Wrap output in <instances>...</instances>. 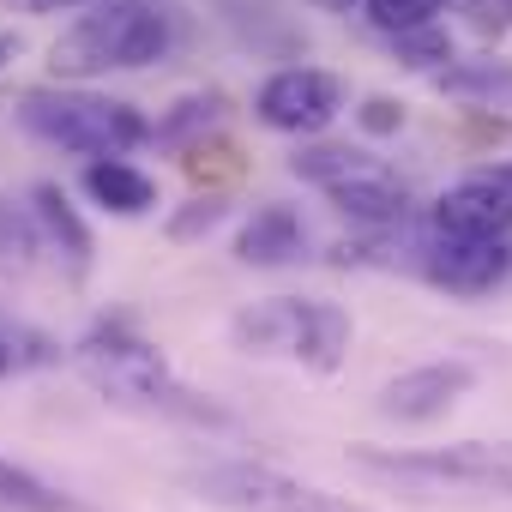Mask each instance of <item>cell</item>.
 <instances>
[{"label":"cell","instance_id":"cell-15","mask_svg":"<svg viewBox=\"0 0 512 512\" xmlns=\"http://www.w3.org/2000/svg\"><path fill=\"white\" fill-rule=\"evenodd\" d=\"M434 91L440 97H458L470 109H506L512 121V67L482 55V61H458V67H434Z\"/></svg>","mask_w":512,"mask_h":512},{"label":"cell","instance_id":"cell-16","mask_svg":"<svg viewBox=\"0 0 512 512\" xmlns=\"http://www.w3.org/2000/svg\"><path fill=\"white\" fill-rule=\"evenodd\" d=\"M217 121H223V91H187L181 103H169V115L151 127V139L169 145V151H181V145L217 133Z\"/></svg>","mask_w":512,"mask_h":512},{"label":"cell","instance_id":"cell-18","mask_svg":"<svg viewBox=\"0 0 512 512\" xmlns=\"http://www.w3.org/2000/svg\"><path fill=\"white\" fill-rule=\"evenodd\" d=\"M356 169H374V157L356 151V145H332V139H314V145H302L290 157V175L296 181H314V187H332V181H344Z\"/></svg>","mask_w":512,"mask_h":512},{"label":"cell","instance_id":"cell-24","mask_svg":"<svg viewBox=\"0 0 512 512\" xmlns=\"http://www.w3.org/2000/svg\"><path fill=\"white\" fill-rule=\"evenodd\" d=\"M356 121H362L374 139H386V133H398V127H404V103H398V97H362Z\"/></svg>","mask_w":512,"mask_h":512},{"label":"cell","instance_id":"cell-19","mask_svg":"<svg viewBox=\"0 0 512 512\" xmlns=\"http://www.w3.org/2000/svg\"><path fill=\"white\" fill-rule=\"evenodd\" d=\"M61 362V344L25 320H0V380H13L25 368H55Z\"/></svg>","mask_w":512,"mask_h":512},{"label":"cell","instance_id":"cell-6","mask_svg":"<svg viewBox=\"0 0 512 512\" xmlns=\"http://www.w3.org/2000/svg\"><path fill=\"white\" fill-rule=\"evenodd\" d=\"M193 488L223 506V512H368L344 494H326L278 464H253V458H235V464H211L193 476Z\"/></svg>","mask_w":512,"mask_h":512},{"label":"cell","instance_id":"cell-25","mask_svg":"<svg viewBox=\"0 0 512 512\" xmlns=\"http://www.w3.org/2000/svg\"><path fill=\"white\" fill-rule=\"evenodd\" d=\"M13 13H31V19H49V13H79V7H97V0H7Z\"/></svg>","mask_w":512,"mask_h":512},{"label":"cell","instance_id":"cell-17","mask_svg":"<svg viewBox=\"0 0 512 512\" xmlns=\"http://www.w3.org/2000/svg\"><path fill=\"white\" fill-rule=\"evenodd\" d=\"M0 512H85L73 494H61L55 482H43L37 470L0 458Z\"/></svg>","mask_w":512,"mask_h":512},{"label":"cell","instance_id":"cell-3","mask_svg":"<svg viewBox=\"0 0 512 512\" xmlns=\"http://www.w3.org/2000/svg\"><path fill=\"white\" fill-rule=\"evenodd\" d=\"M19 127L73 157H127L151 139V121L133 103L97 97L85 85H31L19 97Z\"/></svg>","mask_w":512,"mask_h":512},{"label":"cell","instance_id":"cell-7","mask_svg":"<svg viewBox=\"0 0 512 512\" xmlns=\"http://www.w3.org/2000/svg\"><path fill=\"white\" fill-rule=\"evenodd\" d=\"M344 109V85L320 67H284L260 85V97H253V115H260L272 133H296V139H314L338 121Z\"/></svg>","mask_w":512,"mask_h":512},{"label":"cell","instance_id":"cell-20","mask_svg":"<svg viewBox=\"0 0 512 512\" xmlns=\"http://www.w3.org/2000/svg\"><path fill=\"white\" fill-rule=\"evenodd\" d=\"M181 169H187V181H193V187H223V181H235V175H241V151H235L229 139L205 133V139L181 145Z\"/></svg>","mask_w":512,"mask_h":512},{"label":"cell","instance_id":"cell-21","mask_svg":"<svg viewBox=\"0 0 512 512\" xmlns=\"http://www.w3.org/2000/svg\"><path fill=\"white\" fill-rule=\"evenodd\" d=\"M392 49H398V61H404V67L434 73V67H446V61H452V31H446L440 19H428V25H416V31H398V37H392Z\"/></svg>","mask_w":512,"mask_h":512},{"label":"cell","instance_id":"cell-14","mask_svg":"<svg viewBox=\"0 0 512 512\" xmlns=\"http://www.w3.org/2000/svg\"><path fill=\"white\" fill-rule=\"evenodd\" d=\"M85 193L115 217H145L157 205V181L145 169H133L127 157H91L85 163Z\"/></svg>","mask_w":512,"mask_h":512},{"label":"cell","instance_id":"cell-1","mask_svg":"<svg viewBox=\"0 0 512 512\" xmlns=\"http://www.w3.org/2000/svg\"><path fill=\"white\" fill-rule=\"evenodd\" d=\"M73 368L121 410L139 416H163V422H193V428H229V410L211 404L205 392H193L151 338L133 332V320H97L79 344H73Z\"/></svg>","mask_w":512,"mask_h":512},{"label":"cell","instance_id":"cell-4","mask_svg":"<svg viewBox=\"0 0 512 512\" xmlns=\"http://www.w3.org/2000/svg\"><path fill=\"white\" fill-rule=\"evenodd\" d=\"M229 338L235 350L247 356H296L302 368L314 374H332L350 350V314L338 302H296V296H278V302H253L229 320Z\"/></svg>","mask_w":512,"mask_h":512},{"label":"cell","instance_id":"cell-8","mask_svg":"<svg viewBox=\"0 0 512 512\" xmlns=\"http://www.w3.org/2000/svg\"><path fill=\"white\" fill-rule=\"evenodd\" d=\"M416 272L452 296H488L506 272H512V253L506 241H470V235H428L416 247Z\"/></svg>","mask_w":512,"mask_h":512},{"label":"cell","instance_id":"cell-27","mask_svg":"<svg viewBox=\"0 0 512 512\" xmlns=\"http://www.w3.org/2000/svg\"><path fill=\"white\" fill-rule=\"evenodd\" d=\"M13 55H19V37H13V31H0V67H7Z\"/></svg>","mask_w":512,"mask_h":512},{"label":"cell","instance_id":"cell-23","mask_svg":"<svg viewBox=\"0 0 512 512\" xmlns=\"http://www.w3.org/2000/svg\"><path fill=\"white\" fill-rule=\"evenodd\" d=\"M368 7V19H374V31H386V37H398V31H416V25H428V19H440V7L446 0H362Z\"/></svg>","mask_w":512,"mask_h":512},{"label":"cell","instance_id":"cell-29","mask_svg":"<svg viewBox=\"0 0 512 512\" xmlns=\"http://www.w3.org/2000/svg\"><path fill=\"white\" fill-rule=\"evenodd\" d=\"M506 19H512V0H506Z\"/></svg>","mask_w":512,"mask_h":512},{"label":"cell","instance_id":"cell-10","mask_svg":"<svg viewBox=\"0 0 512 512\" xmlns=\"http://www.w3.org/2000/svg\"><path fill=\"white\" fill-rule=\"evenodd\" d=\"M434 229L440 235H470V241H506L512 235V193L488 175H470L434 199Z\"/></svg>","mask_w":512,"mask_h":512},{"label":"cell","instance_id":"cell-11","mask_svg":"<svg viewBox=\"0 0 512 512\" xmlns=\"http://www.w3.org/2000/svg\"><path fill=\"white\" fill-rule=\"evenodd\" d=\"M326 199L350 217V223H362V229H398L404 217H410V193H404V181L392 175V169H356V175H344V181H332L326 187Z\"/></svg>","mask_w":512,"mask_h":512},{"label":"cell","instance_id":"cell-13","mask_svg":"<svg viewBox=\"0 0 512 512\" xmlns=\"http://www.w3.org/2000/svg\"><path fill=\"white\" fill-rule=\"evenodd\" d=\"M31 217H37V229L49 235V247H61V260L73 266V278H85V266H91V229H85V217L73 211V199H67L61 181H37V187H31Z\"/></svg>","mask_w":512,"mask_h":512},{"label":"cell","instance_id":"cell-5","mask_svg":"<svg viewBox=\"0 0 512 512\" xmlns=\"http://www.w3.org/2000/svg\"><path fill=\"white\" fill-rule=\"evenodd\" d=\"M362 470L392 476V482H446V488H482V494H512V440H458V446H428V452H380L356 446L350 452Z\"/></svg>","mask_w":512,"mask_h":512},{"label":"cell","instance_id":"cell-28","mask_svg":"<svg viewBox=\"0 0 512 512\" xmlns=\"http://www.w3.org/2000/svg\"><path fill=\"white\" fill-rule=\"evenodd\" d=\"M482 175H488V181H500V187L512 193V163H500V169H482Z\"/></svg>","mask_w":512,"mask_h":512},{"label":"cell","instance_id":"cell-26","mask_svg":"<svg viewBox=\"0 0 512 512\" xmlns=\"http://www.w3.org/2000/svg\"><path fill=\"white\" fill-rule=\"evenodd\" d=\"M308 7H320V13H350V7H362V0H308Z\"/></svg>","mask_w":512,"mask_h":512},{"label":"cell","instance_id":"cell-22","mask_svg":"<svg viewBox=\"0 0 512 512\" xmlns=\"http://www.w3.org/2000/svg\"><path fill=\"white\" fill-rule=\"evenodd\" d=\"M223 217H229V193H223V187H205L193 205H181V211L169 217V235H175V241H199V235H211Z\"/></svg>","mask_w":512,"mask_h":512},{"label":"cell","instance_id":"cell-12","mask_svg":"<svg viewBox=\"0 0 512 512\" xmlns=\"http://www.w3.org/2000/svg\"><path fill=\"white\" fill-rule=\"evenodd\" d=\"M235 260L241 266H290V260H302V217L290 205H260L235 235Z\"/></svg>","mask_w":512,"mask_h":512},{"label":"cell","instance_id":"cell-9","mask_svg":"<svg viewBox=\"0 0 512 512\" xmlns=\"http://www.w3.org/2000/svg\"><path fill=\"white\" fill-rule=\"evenodd\" d=\"M470 386H476V368H470V362H428V368L398 374V380L380 392V416H392V422H434V416H446Z\"/></svg>","mask_w":512,"mask_h":512},{"label":"cell","instance_id":"cell-2","mask_svg":"<svg viewBox=\"0 0 512 512\" xmlns=\"http://www.w3.org/2000/svg\"><path fill=\"white\" fill-rule=\"evenodd\" d=\"M175 49V25L157 0H103L97 13H79L49 43V73L61 85H91L103 73L157 67Z\"/></svg>","mask_w":512,"mask_h":512}]
</instances>
